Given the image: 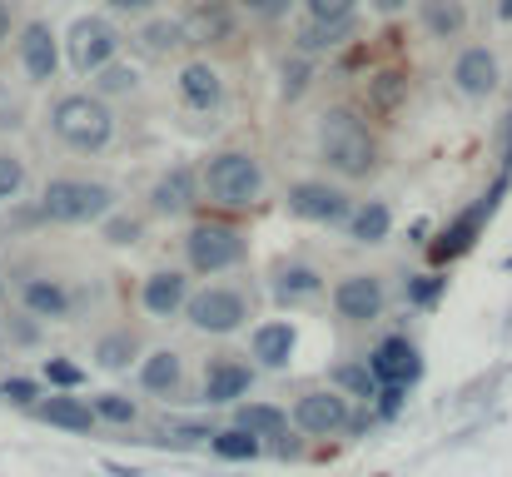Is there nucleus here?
I'll use <instances>...</instances> for the list:
<instances>
[{
	"instance_id": "obj_1",
	"label": "nucleus",
	"mask_w": 512,
	"mask_h": 477,
	"mask_svg": "<svg viewBox=\"0 0 512 477\" xmlns=\"http://www.w3.org/2000/svg\"><path fill=\"white\" fill-rule=\"evenodd\" d=\"M319 150L329 159V169L343 179H368L373 164H378V145H373L368 125L348 105H334V110L319 115Z\"/></svg>"
},
{
	"instance_id": "obj_2",
	"label": "nucleus",
	"mask_w": 512,
	"mask_h": 477,
	"mask_svg": "<svg viewBox=\"0 0 512 477\" xmlns=\"http://www.w3.org/2000/svg\"><path fill=\"white\" fill-rule=\"evenodd\" d=\"M50 130H55L70 150L90 155V150H105V145H110L115 115H110V105H105L100 95H65V100L50 110Z\"/></svg>"
},
{
	"instance_id": "obj_3",
	"label": "nucleus",
	"mask_w": 512,
	"mask_h": 477,
	"mask_svg": "<svg viewBox=\"0 0 512 477\" xmlns=\"http://www.w3.org/2000/svg\"><path fill=\"white\" fill-rule=\"evenodd\" d=\"M115 209V189L100 179H50L40 194V219L50 224H90Z\"/></svg>"
},
{
	"instance_id": "obj_4",
	"label": "nucleus",
	"mask_w": 512,
	"mask_h": 477,
	"mask_svg": "<svg viewBox=\"0 0 512 477\" xmlns=\"http://www.w3.org/2000/svg\"><path fill=\"white\" fill-rule=\"evenodd\" d=\"M508 184H512V169H503L498 179H493V189L483 194V199H473L433 244H428V259L433 264H453V259H463L478 239H483V229H488V219L498 214V204H503V194H508Z\"/></svg>"
},
{
	"instance_id": "obj_5",
	"label": "nucleus",
	"mask_w": 512,
	"mask_h": 477,
	"mask_svg": "<svg viewBox=\"0 0 512 477\" xmlns=\"http://www.w3.org/2000/svg\"><path fill=\"white\" fill-rule=\"evenodd\" d=\"M204 184H209V194H214L219 204L239 209V204H254V199H259V189H264V169H259V159L244 155V150H224V155L209 159Z\"/></svg>"
},
{
	"instance_id": "obj_6",
	"label": "nucleus",
	"mask_w": 512,
	"mask_h": 477,
	"mask_svg": "<svg viewBox=\"0 0 512 477\" xmlns=\"http://www.w3.org/2000/svg\"><path fill=\"white\" fill-rule=\"evenodd\" d=\"M184 259L194 274H224L244 259V234L229 224H194L184 239Z\"/></svg>"
},
{
	"instance_id": "obj_7",
	"label": "nucleus",
	"mask_w": 512,
	"mask_h": 477,
	"mask_svg": "<svg viewBox=\"0 0 512 477\" xmlns=\"http://www.w3.org/2000/svg\"><path fill=\"white\" fill-rule=\"evenodd\" d=\"M115 50H120V30L110 20H100V15L75 20V30H70V65L80 75H100L105 65H115Z\"/></svg>"
},
{
	"instance_id": "obj_8",
	"label": "nucleus",
	"mask_w": 512,
	"mask_h": 477,
	"mask_svg": "<svg viewBox=\"0 0 512 477\" xmlns=\"http://www.w3.org/2000/svg\"><path fill=\"white\" fill-rule=\"evenodd\" d=\"M189 323L199 328V333H234V328H244V318H249V304H244V294L239 289H219V284H209V289H199V294H189Z\"/></svg>"
},
{
	"instance_id": "obj_9",
	"label": "nucleus",
	"mask_w": 512,
	"mask_h": 477,
	"mask_svg": "<svg viewBox=\"0 0 512 477\" xmlns=\"http://www.w3.org/2000/svg\"><path fill=\"white\" fill-rule=\"evenodd\" d=\"M289 214L314 219V224H348L353 219V204H348L343 189L324 184V179H299L289 189Z\"/></svg>"
},
{
	"instance_id": "obj_10",
	"label": "nucleus",
	"mask_w": 512,
	"mask_h": 477,
	"mask_svg": "<svg viewBox=\"0 0 512 477\" xmlns=\"http://www.w3.org/2000/svg\"><path fill=\"white\" fill-rule=\"evenodd\" d=\"M453 85H458V95H468V100H488V95L503 85L498 55H493L488 45H468V50L453 60Z\"/></svg>"
},
{
	"instance_id": "obj_11",
	"label": "nucleus",
	"mask_w": 512,
	"mask_h": 477,
	"mask_svg": "<svg viewBox=\"0 0 512 477\" xmlns=\"http://www.w3.org/2000/svg\"><path fill=\"white\" fill-rule=\"evenodd\" d=\"M368 368H373V378L383 383V388H408V383H418V373H423V358H418V348L408 343V338H383L373 353H368Z\"/></svg>"
},
{
	"instance_id": "obj_12",
	"label": "nucleus",
	"mask_w": 512,
	"mask_h": 477,
	"mask_svg": "<svg viewBox=\"0 0 512 477\" xmlns=\"http://www.w3.org/2000/svg\"><path fill=\"white\" fill-rule=\"evenodd\" d=\"M294 423H299L304 433H314V438H334V433L348 428V398L334 393V388L304 393V398L294 403Z\"/></svg>"
},
{
	"instance_id": "obj_13",
	"label": "nucleus",
	"mask_w": 512,
	"mask_h": 477,
	"mask_svg": "<svg viewBox=\"0 0 512 477\" xmlns=\"http://www.w3.org/2000/svg\"><path fill=\"white\" fill-rule=\"evenodd\" d=\"M334 309H339V318H348V323L378 318L383 314V284H378L373 274H348V279H339V289H334Z\"/></svg>"
},
{
	"instance_id": "obj_14",
	"label": "nucleus",
	"mask_w": 512,
	"mask_h": 477,
	"mask_svg": "<svg viewBox=\"0 0 512 477\" xmlns=\"http://www.w3.org/2000/svg\"><path fill=\"white\" fill-rule=\"evenodd\" d=\"M20 65H25V75L30 80H55V70H60V50H55V30L45 25V20H30L25 30H20Z\"/></svg>"
},
{
	"instance_id": "obj_15",
	"label": "nucleus",
	"mask_w": 512,
	"mask_h": 477,
	"mask_svg": "<svg viewBox=\"0 0 512 477\" xmlns=\"http://www.w3.org/2000/svg\"><path fill=\"white\" fill-rule=\"evenodd\" d=\"M234 35V10L224 0H199L184 15V40L189 45H224Z\"/></svg>"
},
{
	"instance_id": "obj_16",
	"label": "nucleus",
	"mask_w": 512,
	"mask_h": 477,
	"mask_svg": "<svg viewBox=\"0 0 512 477\" xmlns=\"http://www.w3.org/2000/svg\"><path fill=\"white\" fill-rule=\"evenodd\" d=\"M140 304H145V314L174 318L179 309H189V279H184V274H174V269L150 274V279H145V289H140Z\"/></svg>"
},
{
	"instance_id": "obj_17",
	"label": "nucleus",
	"mask_w": 512,
	"mask_h": 477,
	"mask_svg": "<svg viewBox=\"0 0 512 477\" xmlns=\"http://www.w3.org/2000/svg\"><path fill=\"white\" fill-rule=\"evenodd\" d=\"M194 199H199V174L189 169V164H174L160 174V184H155V194H150V204H155V214H184V209H194Z\"/></svg>"
},
{
	"instance_id": "obj_18",
	"label": "nucleus",
	"mask_w": 512,
	"mask_h": 477,
	"mask_svg": "<svg viewBox=\"0 0 512 477\" xmlns=\"http://www.w3.org/2000/svg\"><path fill=\"white\" fill-rule=\"evenodd\" d=\"M179 95H184V105H189V110H214V105L224 100V80H219V70H214V65L194 60V65H184V70H179Z\"/></svg>"
},
{
	"instance_id": "obj_19",
	"label": "nucleus",
	"mask_w": 512,
	"mask_h": 477,
	"mask_svg": "<svg viewBox=\"0 0 512 477\" xmlns=\"http://www.w3.org/2000/svg\"><path fill=\"white\" fill-rule=\"evenodd\" d=\"M249 383H254V373H249L244 363L219 358V363H209V373H204V398H209V403H234V398L249 393Z\"/></svg>"
},
{
	"instance_id": "obj_20",
	"label": "nucleus",
	"mask_w": 512,
	"mask_h": 477,
	"mask_svg": "<svg viewBox=\"0 0 512 477\" xmlns=\"http://www.w3.org/2000/svg\"><path fill=\"white\" fill-rule=\"evenodd\" d=\"M294 343H299L294 323H264V328H254V358H259L264 368H289Z\"/></svg>"
},
{
	"instance_id": "obj_21",
	"label": "nucleus",
	"mask_w": 512,
	"mask_h": 477,
	"mask_svg": "<svg viewBox=\"0 0 512 477\" xmlns=\"http://www.w3.org/2000/svg\"><path fill=\"white\" fill-rule=\"evenodd\" d=\"M40 418H45L50 428H65V433H90L95 408L80 403V398H70V393H50V398L40 403Z\"/></svg>"
},
{
	"instance_id": "obj_22",
	"label": "nucleus",
	"mask_w": 512,
	"mask_h": 477,
	"mask_svg": "<svg viewBox=\"0 0 512 477\" xmlns=\"http://www.w3.org/2000/svg\"><path fill=\"white\" fill-rule=\"evenodd\" d=\"M324 289V279H319V269H309V264H284L279 274H274V299L279 304H304V299H314Z\"/></svg>"
},
{
	"instance_id": "obj_23",
	"label": "nucleus",
	"mask_w": 512,
	"mask_h": 477,
	"mask_svg": "<svg viewBox=\"0 0 512 477\" xmlns=\"http://www.w3.org/2000/svg\"><path fill=\"white\" fill-rule=\"evenodd\" d=\"M418 10H423V30H428L433 40H453V35H463V25H468V5H463V0H423Z\"/></svg>"
},
{
	"instance_id": "obj_24",
	"label": "nucleus",
	"mask_w": 512,
	"mask_h": 477,
	"mask_svg": "<svg viewBox=\"0 0 512 477\" xmlns=\"http://www.w3.org/2000/svg\"><path fill=\"white\" fill-rule=\"evenodd\" d=\"M20 304H25V314H35V318H65L70 314V294H65L55 279H30V284L20 289Z\"/></svg>"
},
{
	"instance_id": "obj_25",
	"label": "nucleus",
	"mask_w": 512,
	"mask_h": 477,
	"mask_svg": "<svg viewBox=\"0 0 512 477\" xmlns=\"http://www.w3.org/2000/svg\"><path fill=\"white\" fill-rule=\"evenodd\" d=\"M179 378H184V368H179V353H174V348H155V353L140 363V388H145V393H174Z\"/></svg>"
},
{
	"instance_id": "obj_26",
	"label": "nucleus",
	"mask_w": 512,
	"mask_h": 477,
	"mask_svg": "<svg viewBox=\"0 0 512 477\" xmlns=\"http://www.w3.org/2000/svg\"><path fill=\"white\" fill-rule=\"evenodd\" d=\"M388 229H393V214H388V204H378V199L358 204L353 219H348V239H353V244H383Z\"/></svg>"
},
{
	"instance_id": "obj_27",
	"label": "nucleus",
	"mask_w": 512,
	"mask_h": 477,
	"mask_svg": "<svg viewBox=\"0 0 512 477\" xmlns=\"http://www.w3.org/2000/svg\"><path fill=\"white\" fill-rule=\"evenodd\" d=\"M353 35V20H309V25H299V50L304 55H324V50H334L339 40Z\"/></svg>"
},
{
	"instance_id": "obj_28",
	"label": "nucleus",
	"mask_w": 512,
	"mask_h": 477,
	"mask_svg": "<svg viewBox=\"0 0 512 477\" xmlns=\"http://www.w3.org/2000/svg\"><path fill=\"white\" fill-rule=\"evenodd\" d=\"M239 428H249L254 438H279L289 428V413L274 403H239Z\"/></svg>"
},
{
	"instance_id": "obj_29",
	"label": "nucleus",
	"mask_w": 512,
	"mask_h": 477,
	"mask_svg": "<svg viewBox=\"0 0 512 477\" xmlns=\"http://www.w3.org/2000/svg\"><path fill=\"white\" fill-rule=\"evenodd\" d=\"M403 100H408V75L403 70H378L368 80V105L373 110H398Z\"/></svg>"
},
{
	"instance_id": "obj_30",
	"label": "nucleus",
	"mask_w": 512,
	"mask_h": 477,
	"mask_svg": "<svg viewBox=\"0 0 512 477\" xmlns=\"http://www.w3.org/2000/svg\"><path fill=\"white\" fill-rule=\"evenodd\" d=\"M209 448H214L224 463H249V458H259V438H254L249 428H239V423H234V428H224V433H214V438H209Z\"/></svg>"
},
{
	"instance_id": "obj_31",
	"label": "nucleus",
	"mask_w": 512,
	"mask_h": 477,
	"mask_svg": "<svg viewBox=\"0 0 512 477\" xmlns=\"http://www.w3.org/2000/svg\"><path fill=\"white\" fill-rule=\"evenodd\" d=\"M140 353V343H135V333H105L100 338V348H95V358H100V368H110V373H120V368H130V358Z\"/></svg>"
},
{
	"instance_id": "obj_32",
	"label": "nucleus",
	"mask_w": 512,
	"mask_h": 477,
	"mask_svg": "<svg viewBox=\"0 0 512 477\" xmlns=\"http://www.w3.org/2000/svg\"><path fill=\"white\" fill-rule=\"evenodd\" d=\"M140 45H145L150 55H170L179 45H189V40H184V20H150V25L140 30Z\"/></svg>"
},
{
	"instance_id": "obj_33",
	"label": "nucleus",
	"mask_w": 512,
	"mask_h": 477,
	"mask_svg": "<svg viewBox=\"0 0 512 477\" xmlns=\"http://www.w3.org/2000/svg\"><path fill=\"white\" fill-rule=\"evenodd\" d=\"M334 383L348 388V393H358V398H378V388H383L368 363H343V368H334Z\"/></svg>"
},
{
	"instance_id": "obj_34",
	"label": "nucleus",
	"mask_w": 512,
	"mask_h": 477,
	"mask_svg": "<svg viewBox=\"0 0 512 477\" xmlns=\"http://www.w3.org/2000/svg\"><path fill=\"white\" fill-rule=\"evenodd\" d=\"M95 418H105V423H135L140 408H135V398H125V393H100V398H95Z\"/></svg>"
},
{
	"instance_id": "obj_35",
	"label": "nucleus",
	"mask_w": 512,
	"mask_h": 477,
	"mask_svg": "<svg viewBox=\"0 0 512 477\" xmlns=\"http://www.w3.org/2000/svg\"><path fill=\"white\" fill-rule=\"evenodd\" d=\"M95 85H100V95H130V90L140 85V75H135L130 65H105V70L95 75Z\"/></svg>"
},
{
	"instance_id": "obj_36",
	"label": "nucleus",
	"mask_w": 512,
	"mask_h": 477,
	"mask_svg": "<svg viewBox=\"0 0 512 477\" xmlns=\"http://www.w3.org/2000/svg\"><path fill=\"white\" fill-rule=\"evenodd\" d=\"M20 189H25V164H20V155L0 150V204H5V199H15Z\"/></svg>"
},
{
	"instance_id": "obj_37",
	"label": "nucleus",
	"mask_w": 512,
	"mask_h": 477,
	"mask_svg": "<svg viewBox=\"0 0 512 477\" xmlns=\"http://www.w3.org/2000/svg\"><path fill=\"white\" fill-rule=\"evenodd\" d=\"M309 80H314V65L299 55V60H289L284 65V100H299L304 90H309Z\"/></svg>"
},
{
	"instance_id": "obj_38",
	"label": "nucleus",
	"mask_w": 512,
	"mask_h": 477,
	"mask_svg": "<svg viewBox=\"0 0 512 477\" xmlns=\"http://www.w3.org/2000/svg\"><path fill=\"white\" fill-rule=\"evenodd\" d=\"M448 289V279L443 274H418L413 284H408V304H438V294Z\"/></svg>"
},
{
	"instance_id": "obj_39",
	"label": "nucleus",
	"mask_w": 512,
	"mask_h": 477,
	"mask_svg": "<svg viewBox=\"0 0 512 477\" xmlns=\"http://www.w3.org/2000/svg\"><path fill=\"white\" fill-rule=\"evenodd\" d=\"M45 378H50L55 388H80V383H85V373H80L70 358H45Z\"/></svg>"
},
{
	"instance_id": "obj_40",
	"label": "nucleus",
	"mask_w": 512,
	"mask_h": 477,
	"mask_svg": "<svg viewBox=\"0 0 512 477\" xmlns=\"http://www.w3.org/2000/svg\"><path fill=\"white\" fill-rule=\"evenodd\" d=\"M304 5H309V20H353L358 0H304Z\"/></svg>"
},
{
	"instance_id": "obj_41",
	"label": "nucleus",
	"mask_w": 512,
	"mask_h": 477,
	"mask_svg": "<svg viewBox=\"0 0 512 477\" xmlns=\"http://www.w3.org/2000/svg\"><path fill=\"white\" fill-rule=\"evenodd\" d=\"M105 239L110 244H135L140 239V219H110L105 224Z\"/></svg>"
},
{
	"instance_id": "obj_42",
	"label": "nucleus",
	"mask_w": 512,
	"mask_h": 477,
	"mask_svg": "<svg viewBox=\"0 0 512 477\" xmlns=\"http://www.w3.org/2000/svg\"><path fill=\"white\" fill-rule=\"evenodd\" d=\"M0 393H5L10 403H35V383H30V378H5Z\"/></svg>"
},
{
	"instance_id": "obj_43",
	"label": "nucleus",
	"mask_w": 512,
	"mask_h": 477,
	"mask_svg": "<svg viewBox=\"0 0 512 477\" xmlns=\"http://www.w3.org/2000/svg\"><path fill=\"white\" fill-rule=\"evenodd\" d=\"M30 318H35V314H20V318H10V323H5V333H10L15 343H35V338H40V328H35Z\"/></svg>"
},
{
	"instance_id": "obj_44",
	"label": "nucleus",
	"mask_w": 512,
	"mask_h": 477,
	"mask_svg": "<svg viewBox=\"0 0 512 477\" xmlns=\"http://www.w3.org/2000/svg\"><path fill=\"white\" fill-rule=\"evenodd\" d=\"M199 438H214V433H209V428H199V423L170 428V443H179V448H189V443H199Z\"/></svg>"
},
{
	"instance_id": "obj_45",
	"label": "nucleus",
	"mask_w": 512,
	"mask_h": 477,
	"mask_svg": "<svg viewBox=\"0 0 512 477\" xmlns=\"http://www.w3.org/2000/svg\"><path fill=\"white\" fill-rule=\"evenodd\" d=\"M398 408H403V388H378V413L393 418Z\"/></svg>"
},
{
	"instance_id": "obj_46",
	"label": "nucleus",
	"mask_w": 512,
	"mask_h": 477,
	"mask_svg": "<svg viewBox=\"0 0 512 477\" xmlns=\"http://www.w3.org/2000/svg\"><path fill=\"white\" fill-rule=\"evenodd\" d=\"M239 5H249V10H259V15H279V10H284V0H239Z\"/></svg>"
},
{
	"instance_id": "obj_47",
	"label": "nucleus",
	"mask_w": 512,
	"mask_h": 477,
	"mask_svg": "<svg viewBox=\"0 0 512 477\" xmlns=\"http://www.w3.org/2000/svg\"><path fill=\"white\" fill-rule=\"evenodd\" d=\"M105 5H110V10H150L155 0H105Z\"/></svg>"
},
{
	"instance_id": "obj_48",
	"label": "nucleus",
	"mask_w": 512,
	"mask_h": 477,
	"mask_svg": "<svg viewBox=\"0 0 512 477\" xmlns=\"http://www.w3.org/2000/svg\"><path fill=\"white\" fill-rule=\"evenodd\" d=\"M373 5H378V10H383V15H398V10H403V5H408V0H373Z\"/></svg>"
},
{
	"instance_id": "obj_49",
	"label": "nucleus",
	"mask_w": 512,
	"mask_h": 477,
	"mask_svg": "<svg viewBox=\"0 0 512 477\" xmlns=\"http://www.w3.org/2000/svg\"><path fill=\"white\" fill-rule=\"evenodd\" d=\"M5 35H10V5L0 0V40H5Z\"/></svg>"
},
{
	"instance_id": "obj_50",
	"label": "nucleus",
	"mask_w": 512,
	"mask_h": 477,
	"mask_svg": "<svg viewBox=\"0 0 512 477\" xmlns=\"http://www.w3.org/2000/svg\"><path fill=\"white\" fill-rule=\"evenodd\" d=\"M498 20H508L512 25V0H498Z\"/></svg>"
}]
</instances>
